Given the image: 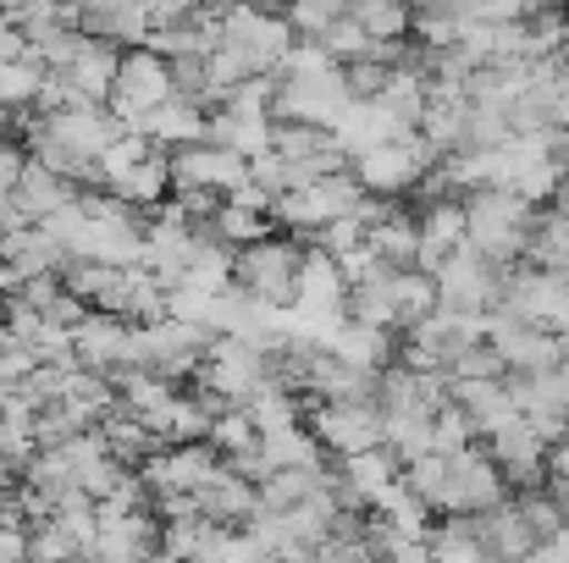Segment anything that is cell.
Wrapping results in <instances>:
<instances>
[{
    "label": "cell",
    "mask_w": 569,
    "mask_h": 563,
    "mask_svg": "<svg viewBox=\"0 0 569 563\" xmlns=\"http://www.w3.org/2000/svg\"><path fill=\"white\" fill-rule=\"evenodd\" d=\"M465 215H470V243L503 265L526 260V238H531V221H537V204L515 188H470L465 193Z\"/></svg>",
    "instance_id": "6da1fadb"
},
{
    "label": "cell",
    "mask_w": 569,
    "mask_h": 563,
    "mask_svg": "<svg viewBox=\"0 0 569 563\" xmlns=\"http://www.w3.org/2000/svg\"><path fill=\"white\" fill-rule=\"evenodd\" d=\"M305 254H310V249H305L293 232H266V238H254V243L232 249V282H238L243 293L266 299V304H282V310H293V299H299V271H305Z\"/></svg>",
    "instance_id": "7a4b0ae2"
},
{
    "label": "cell",
    "mask_w": 569,
    "mask_h": 563,
    "mask_svg": "<svg viewBox=\"0 0 569 563\" xmlns=\"http://www.w3.org/2000/svg\"><path fill=\"white\" fill-rule=\"evenodd\" d=\"M442 155L426 144V133H403V139H387V144H371L355 155V178L366 183V193H381V199H409L420 178L437 167Z\"/></svg>",
    "instance_id": "3957f363"
},
{
    "label": "cell",
    "mask_w": 569,
    "mask_h": 563,
    "mask_svg": "<svg viewBox=\"0 0 569 563\" xmlns=\"http://www.w3.org/2000/svg\"><path fill=\"white\" fill-rule=\"evenodd\" d=\"M503 282L509 265L481 254L476 243H459L442 265H437V299L442 310H498L503 304Z\"/></svg>",
    "instance_id": "277c9868"
},
{
    "label": "cell",
    "mask_w": 569,
    "mask_h": 563,
    "mask_svg": "<svg viewBox=\"0 0 569 563\" xmlns=\"http://www.w3.org/2000/svg\"><path fill=\"white\" fill-rule=\"evenodd\" d=\"M210 326L204 321H189V315H161V321H144L139 326V365L144 371H161L172 375V381H189L199 371V360H204V349H210Z\"/></svg>",
    "instance_id": "5b68a950"
},
{
    "label": "cell",
    "mask_w": 569,
    "mask_h": 563,
    "mask_svg": "<svg viewBox=\"0 0 569 563\" xmlns=\"http://www.w3.org/2000/svg\"><path fill=\"white\" fill-rule=\"evenodd\" d=\"M189 381L204 386V392H216V398H227V403H243L266 381V349L249 343V338H238V332H216Z\"/></svg>",
    "instance_id": "8992f818"
},
{
    "label": "cell",
    "mask_w": 569,
    "mask_h": 563,
    "mask_svg": "<svg viewBox=\"0 0 569 563\" xmlns=\"http://www.w3.org/2000/svg\"><path fill=\"white\" fill-rule=\"evenodd\" d=\"M305 420L321 436V448L338 453V459L366 453V448H377L381 436H387V414H381L377 398H360V403H321V398H310V414Z\"/></svg>",
    "instance_id": "52a82bcc"
},
{
    "label": "cell",
    "mask_w": 569,
    "mask_h": 563,
    "mask_svg": "<svg viewBox=\"0 0 569 563\" xmlns=\"http://www.w3.org/2000/svg\"><path fill=\"white\" fill-rule=\"evenodd\" d=\"M178 83H172V61L150 44H133L122 50V67H117V89H111V111L139 122L144 111H156L161 100H172Z\"/></svg>",
    "instance_id": "ba28073f"
},
{
    "label": "cell",
    "mask_w": 569,
    "mask_h": 563,
    "mask_svg": "<svg viewBox=\"0 0 569 563\" xmlns=\"http://www.w3.org/2000/svg\"><path fill=\"white\" fill-rule=\"evenodd\" d=\"M221 39L238 44V50L254 61V72H277L299 33H293L288 11H260V6H243V0H238V6L221 17Z\"/></svg>",
    "instance_id": "9c48e42d"
},
{
    "label": "cell",
    "mask_w": 569,
    "mask_h": 563,
    "mask_svg": "<svg viewBox=\"0 0 569 563\" xmlns=\"http://www.w3.org/2000/svg\"><path fill=\"white\" fill-rule=\"evenodd\" d=\"M503 497H515V486H509L503 464L487 453V442L459 448V453H453V481H448L442 514H481V509H492V503H503Z\"/></svg>",
    "instance_id": "30bf717a"
},
{
    "label": "cell",
    "mask_w": 569,
    "mask_h": 563,
    "mask_svg": "<svg viewBox=\"0 0 569 563\" xmlns=\"http://www.w3.org/2000/svg\"><path fill=\"white\" fill-rule=\"evenodd\" d=\"M72 354L89 371L106 375L128 371V365H139V326L128 315H117V310H89L83 326L72 332Z\"/></svg>",
    "instance_id": "8fae6325"
},
{
    "label": "cell",
    "mask_w": 569,
    "mask_h": 563,
    "mask_svg": "<svg viewBox=\"0 0 569 563\" xmlns=\"http://www.w3.org/2000/svg\"><path fill=\"white\" fill-rule=\"evenodd\" d=\"M117 67H122V44H111V39H100V33H89V28H83L78 50H72L61 67H50V72H61V78H67V89L78 94V105H111Z\"/></svg>",
    "instance_id": "7c38bea8"
},
{
    "label": "cell",
    "mask_w": 569,
    "mask_h": 563,
    "mask_svg": "<svg viewBox=\"0 0 569 563\" xmlns=\"http://www.w3.org/2000/svg\"><path fill=\"white\" fill-rule=\"evenodd\" d=\"M487 442V453L503 464V475H509V486L515 492H526V486H548V436L520 414V420H509V425H498L492 436H481Z\"/></svg>",
    "instance_id": "4fadbf2b"
},
{
    "label": "cell",
    "mask_w": 569,
    "mask_h": 563,
    "mask_svg": "<svg viewBox=\"0 0 569 563\" xmlns=\"http://www.w3.org/2000/svg\"><path fill=\"white\" fill-rule=\"evenodd\" d=\"M349 100H355V94H349V83H343V67L327 72V78H282L271 117H277V122H327V128H332Z\"/></svg>",
    "instance_id": "5bb4252c"
},
{
    "label": "cell",
    "mask_w": 569,
    "mask_h": 563,
    "mask_svg": "<svg viewBox=\"0 0 569 563\" xmlns=\"http://www.w3.org/2000/svg\"><path fill=\"white\" fill-rule=\"evenodd\" d=\"M139 470H144V481H150L156 492H199V486L221 470V453H216L210 436H193V442H167V448L150 453Z\"/></svg>",
    "instance_id": "9a60e30c"
},
{
    "label": "cell",
    "mask_w": 569,
    "mask_h": 563,
    "mask_svg": "<svg viewBox=\"0 0 569 563\" xmlns=\"http://www.w3.org/2000/svg\"><path fill=\"white\" fill-rule=\"evenodd\" d=\"M193 183V188H216V193H238L249 183V155L216 144V139H193L183 150H172V188Z\"/></svg>",
    "instance_id": "2e32d148"
},
{
    "label": "cell",
    "mask_w": 569,
    "mask_h": 563,
    "mask_svg": "<svg viewBox=\"0 0 569 563\" xmlns=\"http://www.w3.org/2000/svg\"><path fill=\"white\" fill-rule=\"evenodd\" d=\"M377 381L381 371H366V365H355V360H343L338 349H316V360H310V375H305V392L310 398H321V403H360V398H377Z\"/></svg>",
    "instance_id": "e0dca14e"
},
{
    "label": "cell",
    "mask_w": 569,
    "mask_h": 563,
    "mask_svg": "<svg viewBox=\"0 0 569 563\" xmlns=\"http://www.w3.org/2000/svg\"><path fill=\"white\" fill-rule=\"evenodd\" d=\"M133 122L117 117L111 105H67V111H50V139L83 150V155H106Z\"/></svg>",
    "instance_id": "ac0fdd59"
},
{
    "label": "cell",
    "mask_w": 569,
    "mask_h": 563,
    "mask_svg": "<svg viewBox=\"0 0 569 563\" xmlns=\"http://www.w3.org/2000/svg\"><path fill=\"white\" fill-rule=\"evenodd\" d=\"M193 503H199V514H204L210 525H249V520L260 514V481L238 475V470L221 459V470L193 492Z\"/></svg>",
    "instance_id": "d6986e66"
},
{
    "label": "cell",
    "mask_w": 569,
    "mask_h": 563,
    "mask_svg": "<svg viewBox=\"0 0 569 563\" xmlns=\"http://www.w3.org/2000/svg\"><path fill=\"white\" fill-rule=\"evenodd\" d=\"M161 553V514L139 509V514H111L100 520L89 559H156Z\"/></svg>",
    "instance_id": "ffe728a7"
},
{
    "label": "cell",
    "mask_w": 569,
    "mask_h": 563,
    "mask_svg": "<svg viewBox=\"0 0 569 563\" xmlns=\"http://www.w3.org/2000/svg\"><path fill=\"white\" fill-rule=\"evenodd\" d=\"M0 260L11 265V277H44V271H61L67 265V243L44 227V221H28V227H11L0 232Z\"/></svg>",
    "instance_id": "44dd1931"
},
{
    "label": "cell",
    "mask_w": 569,
    "mask_h": 563,
    "mask_svg": "<svg viewBox=\"0 0 569 563\" xmlns=\"http://www.w3.org/2000/svg\"><path fill=\"white\" fill-rule=\"evenodd\" d=\"M332 133H338V144H343L349 155H360V150H371V144H387V139L415 133V128H403V122L392 117V105H387L381 94H371V100H349L343 117L332 122Z\"/></svg>",
    "instance_id": "7402d4cb"
},
{
    "label": "cell",
    "mask_w": 569,
    "mask_h": 563,
    "mask_svg": "<svg viewBox=\"0 0 569 563\" xmlns=\"http://www.w3.org/2000/svg\"><path fill=\"white\" fill-rule=\"evenodd\" d=\"M366 238H371V249L381 254V265H415V254H420V210L415 204H403V199H387L381 204V215L366 227Z\"/></svg>",
    "instance_id": "603a6c76"
},
{
    "label": "cell",
    "mask_w": 569,
    "mask_h": 563,
    "mask_svg": "<svg viewBox=\"0 0 569 563\" xmlns=\"http://www.w3.org/2000/svg\"><path fill=\"white\" fill-rule=\"evenodd\" d=\"M476 531L487 542V559H531L537 553V531H531V520H526V509L515 497L481 509L476 514Z\"/></svg>",
    "instance_id": "cb8c5ba5"
},
{
    "label": "cell",
    "mask_w": 569,
    "mask_h": 563,
    "mask_svg": "<svg viewBox=\"0 0 569 563\" xmlns=\"http://www.w3.org/2000/svg\"><path fill=\"white\" fill-rule=\"evenodd\" d=\"M204 122H210V105H199L189 94H172V100H161L156 111H144L133 128H144L161 150H183L193 139H204Z\"/></svg>",
    "instance_id": "d4e9b609"
},
{
    "label": "cell",
    "mask_w": 569,
    "mask_h": 563,
    "mask_svg": "<svg viewBox=\"0 0 569 563\" xmlns=\"http://www.w3.org/2000/svg\"><path fill=\"white\" fill-rule=\"evenodd\" d=\"M327 349H338L343 360H355V365H366V371H387V365L398 360V332H392V326H371V321L343 315L338 332L327 338Z\"/></svg>",
    "instance_id": "484cf974"
},
{
    "label": "cell",
    "mask_w": 569,
    "mask_h": 563,
    "mask_svg": "<svg viewBox=\"0 0 569 563\" xmlns=\"http://www.w3.org/2000/svg\"><path fill=\"white\" fill-rule=\"evenodd\" d=\"M271 133H277V117H260V111H232V105H216L210 122H204V139L238 150V155H266L271 150Z\"/></svg>",
    "instance_id": "4316f807"
},
{
    "label": "cell",
    "mask_w": 569,
    "mask_h": 563,
    "mask_svg": "<svg viewBox=\"0 0 569 563\" xmlns=\"http://www.w3.org/2000/svg\"><path fill=\"white\" fill-rule=\"evenodd\" d=\"M453 398L470 409V420H476V431L481 436H492L498 425H509V420H520V403H515V392H509V381L503 375H476V381H453Z\"/></svg>",
    "instance_id": "83f0119b"
},
{
    "label": "cell",
    "mask_w": 569,
    "mask_h": 563,
    "mask_svg": "<svg viewBox=\"0 0 569 563\" xmlns=\"http://www.w3.org/2000/svg\"><path fill=\"white\" fill-rule=\"evenodd\" d=\"M83 28L133 50V44H150V28L156 17L144 11V0H106V6H83Z\"/></svg>",
    "instance_id": "f1b7e54d"
},
{
    "label": "cell",
    "mask_w": 569,
    "mask_h": 563,
    "mask_svg": "<svg viewBox=\"0 0 569 563\" xmlns=\"http://www.w3.org/2000/svg\"><path fill=\"white\" fill-rule=\"evenodd\" d=\"M83 188L72 183V178H61L56 167H44L39 155H28V167H22V178H17V199H22V210L33 215V221H50L61 204H72Z\"/></svg>",
    "instance_id": "f546056e"
},
{
    "label": "cell",
    "mask_w": 569,
    "mask_h": 563,
    "mask_svg": "<svg viewBox=\"0 0 569 563\" xmlns=\"http://www.w3.org/2000/svg\"><path fill=\"white\" fill-rule=\"evenodd\" d=\"M100 436H106V448H111V453H117V459H122L128 470H139V464L150 459V453H161V448H167V442L156 436V425H150L144 414L122 409V403H117V409H111V414L100 420Z\"/></svg>",
    "instance_id": "4dcf8cb0"
},
{
    "label": "cell",
    "mask_w": 569,
    "mask_h": 563,
    "mask_svg": "<svg viewBox=\"0 0 569 563\" xmlns=\"http://www.w3.org/2000/svg\"><path fill=\"white\" fill-rule=\"evenodd\" d=\"M426 542H431V559H442V563L487 559V542H481V531H476V514H437L431 531H426Z\"/></svg>",
    "instance_id": "1f68e13d"
},
{
    "label": "cell",
    "mask_w": 569,
    "mask_h": 563,
    "mask_svg": "<svg viewBox=\"0 0 569 563\" xmlns=\"http://www.w3.org/2000/svg\"><path fill=\"white\" fill-rule=\"evenodd\" d=\"M420 133L437 155H453V150H470V94L459 100H431L426 117H420Z\"/></svg>",
    "instance_id": "d6a6232c"
},
{
    "label": "cell",
    "mask_w": 569,
    "mask_h": 563,
    "mask_svg": "<svg viewBox=\"0 0 569 563\" xmlns=\"http://www.w3.org/2000/svg\"><path fill=\"white\" fill-rule=\"evenodd\" d=\"M260 453L271 459V470H282V464H321V459H327V448H321V436L310 431V420L266 425V431H260Z\"/></svg>",
    "instance_id": "836d02e7"
},
{
    "label": "cell",
    "mask_w": 569,
    "mask_h": 563,
    "mask_svg": "<svg viewBox=\"0 0 569 563\" xmlns=\"http://www.w3.org/2000/svg\"><path fill=\"white\" fill-rule=\"evenodd\" d=\"M106 188L122 193V199H133V204H161L172 193V150H156V155L133 161L128 172H117Z\"/></svg>",
    "instance_id": "e575fe53"
},
{
    "label": "cell",
    "mask_w": 569,
    "mask_h": 563,
    "mask_svg": "<svg viewBox=\"0 0 569 563\" xmlns=\"http://www.w3.org/2000/svg\"><path fill=\"white\" fill-rule=\"evenodd\" d=\"M526 260L542 271H569V215L553 204H537L531 238H526Z\"/></svg>",
    "instance_id": "d590c367"
},
{
    "label": "cell",
    "mask_w": 569,
    "mask_h": 563,
    "mask_svg": "<svg viewBox=\"0 0 569 563\" xmlns=\"http://www.w3.org/2000/svg\"><path fill=\"white\" fill-rule=\"evenodd\" d=\"M392 304H398V332H409L415 321H426L442 299H437V277L420 265H398L392 271Z\"/></svg>",
    "instance_id": "8d00e7d4"
},
{
    "label": "cell",
    "mask_w": 569,
    "mask_h": 563,
    "mask_svg": "<svg viewBox=\"0 0 569 563\" xmlns=\"http://www.w3.org/2000/svg\"><path fill=\"white\" fill-rule=\"evenodd\" d=\"M327 481H321V464H282L260 481V509H299L305 497H316Z\"/></svg>",
    "instance_id": "74e56055"
},
{
    "label": "cell",
    "mask_w": 569,
    "mask_h": 563,
    "mask_svg": "<svg viewBox=\"0 0 569 563\" xmlns=\"http://www.w3.org/2000/svg\"><path fill=\"white\" fill-rule=\"evenodd\" d=\"M271 150L288 155V161H316V155H332V150H343V144H338V133H332L327 122H277Z\"/></svg>",
    "instance_id": "f35d334b"
},
{
    "label": "cell",
    "mask_w": 569,
    "mask_h": 563,
    "mask_svg": "<svg viewBox=\"0 0 569 563\" xmlns=\"http://www.w3.org/2000/svg\"><path fill=\"white\" fill-rule=\"evenodd\" d=\"M271 227H277L271 210H249V204H238V199H221V210L210 215V232H216L227 249H243V243L266 238Z\"/></svg>",
    "instance_id": "ab89813d"
},
{
    "label": "cell",
    "mask_w": 569,
    "mask_h": 563,
    "mask_svg": "<svg viewBox=\"0 0 569 563\" xmlns=\"http://www.w3.org/2000/svg\"><path fill=\"white\" fill-rule=\"evenodd\" d=\"M403 481H409V492H415L420 503H431V509L442 514V503H448V481H453V459L431 448V453H420V459L403 464Z\"/></svg>",
    "instance_id": "60d3db41"
},
{
    "label": "cell",
    "mask_w": 569,
    "mask_h": 563,
    "mask_svg": "<svg viewBox=\"0 0 569 563\" xmlns=\"http://www.w3.org/2000/svg\"><path fill=\"white\" fill-rule=\"evenodd\" d=\"M403 464L437 448V414H387V436H381Z\"/></svg>",
    "instance_id": "b9f144b4"
},
{
    "label": "cell",
    "mask_w": 569,
    "mask_h": 563,
    "mask_svg": "<svg viewBox=\"0 0 569 563\" xmlns=\"http://www.w3.org/2000/svg\"><path fill=\"white\" fill-rule=\"evenodd\" d=\"M44 61L28 50V56H17V61H0V105H11V111H22V105H33L39 100V83H44Z\"/></svg>",
    "instance_id": "7bdbcfd3"
},
{
    "label": "cell",
    "mask_w": 569,
    "mask_h": 563,
    "mask_svg": "<svg viewBox=\"0 0 569 563\" xmlns=\"http://www.w3.org/2000/svg\"><path fill=\"white\" fill-rule=\"evenodd\" d=\"M210 520L204 514H178V520H161V559H199L204 542H210Z\"/></svg>",
    "instance_id": "ee69618b"
},
{
    "label": "cell",
    "mask_w": 569,
    "mask_h": 563,
    "mask_svg": "<svg viewBox=\"0 0 569 563\" xmlns=\"http://www.w3.org/2000/svg\"><path fill=\"white\" fill-rule=\"evenodd\" d=\"M355 17L377 39H409L415 33V6L409 0H366V6H355Z\"/></svg>",
    "instance_id": "f6af8a7d"
},
{
    "label": "cell",
    "mask_w": 569,
    "mask_h": 563,
    "mask_svg": "<svg viewBox=\"0 0 569 563\" xmlns=\"http://www.w3.org/2000/svg\"><path fill=\"white\" fill-rule=\"evenodd\" d=\"M210 442H216V453H221V459H232V453H243V448H254V442H260V425H254V414H249L243 403H232V409H221V414H216Z\"/></svg>",
    "instance_id": "bcb514c9"
},
{
    "label": "cell",
    "mask_w": 569,
    "mask_h": 563,
    "mask_svg": "<svg viewBox=\"0 0 569 563\" xmlns=\"http://www.w3.org/2000/svg\"><path fill=\"white\" fill-rule=\"evenodd\" d=\"M349 11H355V0H288V22H293L299 39H321Z\"/></svg>",
    "instance_id": "7dc6e473"
},
{
    "label": "cell",
    "mask_w": 569,
    "mask_h": 563,
    "mask_svg": "<svg viewBox=\"0 0 569 563\" xmlns=\"http://www.w3.org/2000/svg\"><path fill=\"white\" fill-rule=\"evenodd\" d=\"M343 61L321 44V39H293V50L282 56V67H277V78H327V72H338Z\"/></svg>",
    "instance_id": "c3c4849f"
},
{
    "label": "cell",
    "mask_w": 569,
    "mask_h": 563,
    "mask_svg": "<svg viewBox=\"0 0 569 563\" xmlns=\"http://www.w3.org/2000/svg\"><path fill=\"white\" fill-rule=\"evenodd\" d=\"M470 442H481V431H476V420H470V409L459 403V398H448L442 409H437V453H459V448H470Z\"/></svg>",
    "instance_id": "681fc988"
},
{
    "label": "cell",
    "mask_w": 569,
    "mask_h": 563,
    "mask_svg": "<svg viewBox=\"0 0 569 563\" xmlns=\"http://www.w3.org/2000/svg\"><path fill=\"white\" fill-rule=\"evenodd\" d=\"M33 559H83V536L67 520H33Z\"/></svg>",
    "instance_id": "f907efd6"
},
{
    "label": "cell",
    "mask_w": 569,
    "mask_h": 563,
    "mask_svg": "<svg viewBox=\"0 0 569 563\" xmlns=\"http://www.w3.org/2000/svg\"><path fill=\"white\" fill-rule=\"evenodd\" d=\"M448 371H453V381H476V375H509V365H503V354H498L492 338H476V343H465L453 354Z\"/></svg>",
    "instance_id": "816d5d0a"
},
{
    "label": "cell",
    "mask_w": 569,
    "mask_h": 563,
    "mask_svg": "<svg viewBox=\"0 0 569 563\" xmlns=\"http://www.w3.org/2000/svg\"><path fill=\"white\" fill-rule=\"evenodd\" d=\"M321 44H327V50H332L338 61H360V56L371 50V33H366V22H360V17L349 11V17H338V22H332V28L321 33Z\"/></svg>",
    "instance_id": "f5cc1de1"
},
{
    "label": "cell",
    "mask_w": 569,
    "mask_h": 563,
    "mask_svg": "<svg viewBox=\"0 0 569 563\" xmlns=\"http://www.w3.org/2000/svg\"><path fill=\"white\" fill-rule=\"evenodd\" d=\"M387 61H371V56H360V61H343V83H349V94L355 100H371V94H381L387 89Z\"/></svg>",
    "instance_id": "db71d44e"
},
{
    "label": "cell",
    "mask_w": 569,
    "mask_h": 563,
    "mask_svg": "<svg viewBox=\"0 0 569 563\" xmlns=\"http://www.w3.org/2000/svg\"><path fill=\"white\" fill-rule=\"evenodd\" d=\"M249 178H254L260 188H271V193H288V188H293V167H288V155L266 150V155L249 161Z\"/></svg>",
    "instance_id": "11a10c76"
},
{
    "label": "cell",
    "mask_w": 569,
    "mask_h": 563,
    "mask_svg": "<svg viewBox=\"0 0 569 563\" xmlns=\"http://www.w3.org/2000/svg\"><path fill=\"white\" fill-rule=\"evenodd\" d=\"M22 167H28V144H22L17 133H0V199L17 188Z\"/></svg>",
    "instance_id": "9f6ffc18"
},
{
    "label": "cell",
    "mask_w": 569,
    "mask_h": 563,
    "mask_svg": "<svg viewBox=\"0 0 569 563\" xmlns=\"http://www.w3.org/2000/svg\"><path fill=\"white\" fill-rule=\"evenodd\" d=\"M548 486L569 497V436H559L553 448H548Z\"/></svg>",
    "instance_id": "6f0895ef"
},
{
    "label": "cell",
    "mask_w": 569,
    "mask_h": 563,
    "mask_svg": "<svg viewBox=\"0 0 569 563\" xmlns=\"http://www.w3.org/2000/svg\"><path fill=\"white\" fill-rule=\"evenodd\" d=\"M542 0H487V17L492 22H515V17H531Z\"/></svg>",
    "instance_id": "680465c9"
},
{
    "label": "cell",
    "mask_w": 569,
    "mask_h": 563,
    "mask_svg": "<svg viewBox=\"0 0 569 563\" xmlns=\"http://www.w3.org/2000/svg\"><path fill=\"white\" fill-rule=\"evenodd\" d=\"M537 563H553V559H569V525H559L553 536H542L537 542V553H531Z\"/></svg>",
    "instance_id": "91938a15"
},
{
    "label": "cell",
    "mask_w": 569,
    "mask_h": 563,
    "mask_svg": "<svg viewBox=\"0 0 569 563\" xmlns=\"http://www.w3.org/2000/svg\"><path fill=\"white\" fill-rule=\"evenodd\" d=\"M243 6H260V11H288V0H243Z\"/></svg>",
    "instance_id": "94428289"
},
{
    "label": "cell",
    "mask_w": 569,
    "mask_h": 563,
    "mask_svg": "<svg viewBox=\"0 0 569 563\" xmlns=\"http://www.w3.org/2000/svg\"><path fill=\"white\" fill-rule=\"evenodd\" d=\"M0 475H17V470H11V464H6V459H0Z\"/></svg>",
    "instance_id": "6125c7cd"
},
{
    "label": "cell",
    "mask_w": 569,
    "mask_h": 563,
    "mask_svg": "<svg viewBox=\"0 0 569 563\" xmlns=\"http://www.w3.org/2000/svg\"><path fill=\"white\" fill-rule=\"evenodd\" d=\"M565 436H569V414H565Z\"/></svg>",
    "instance_id": "be15d7a7"
},
{
    "label": "cell",
    "mask_w": 569,
    "mask_h": 563,
    "mask_svg": "<svg viewBox=\"0 0 569 563\" xmlns=\"http://www.w3.org/2000/svg\"><path fill=\"white\" fill-rule=\"evenodd\" d=\"M67 6H83V0H67Z\"/></svg>",
    "instance_id": "e7e4bbea"
},
{
    "label": "cell",
    "mask_w": 569,
    "mask_h": 563,
    "mask_svg": "<svg viewBox=\"0 0 569 563\" xmlns=\"http://www.w3.org/2000/svg\"><path fill=\"white\" fill-rule=\"evenodd\" d=\"M565 277H569V271H565Z\"/></svg>",
    "instance_id": "03108f58"
}]
</instances>
